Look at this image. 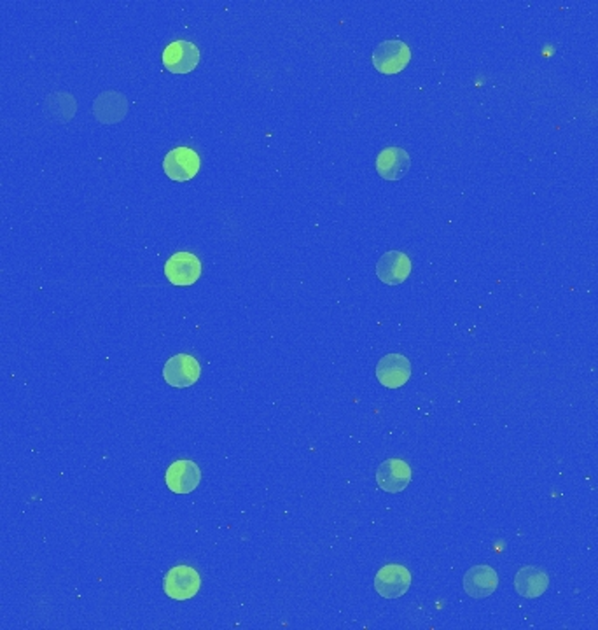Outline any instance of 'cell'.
I'll list each match as a JSON object with an SVG mask.
<instances>
[{
  "instance_id": "cell-1",
  "label": "cell",
  "mask_w": 598,
  "mask_h": 630,
  "mask_svg": "<svg viewBox=\"0 0 598 630\" xmlns=\"http://www.w3.org/2000/svg\"><path fill=\"white\" fill-rule=\"evenodd\" d=\"M410 62H412V47L403 40H383L374 47V69L385 76H394L403 72Z\"/></svg>"
},
{
  "instance_id": "cell-2",
  "label": "cell",
  "mask_w": 598,
  "mask_h": 630,
  "mask_svg": "<svg viewBox=\"0 0 598 630\" xmlns=\"http://www.w3.org/2000/svg\"><path fill=\"white\" fill-rule=\"evenodd\" d=\"M201 272H203L201 260L196 254L187 251L175 252L165 263V276L175 287H189L196 284L198 278L201 277Z\"/></svg>"
},
{
  "instance_id": "cell-3",
  "label": "cell",
  "mask_w": 598,
  "mask_h": 630,
  "mask_svg": "<svg viewBox=\"0 0 598 630\" xmlns=\"http://www.w3.org/2000/svg\"><path fill=\"white\" fill-rule=\"evenodd\" d=\"M163 589L174 600H187L198 595L201 589V578L191 566H175L165 575Z\"/></svg>"
},
{
  "instance_id": "cell-4",
  "label": "cell",
  "mask_w": 598,
  "mask_h": 630,
  "mask_svg": "<svg viewBox=\"0 0 598 630\" xmlns=\"http://www.w3.org/2000/svg\"><path fill=\"white\" fill-rule=\"evenodd\" d=\"M163 65L172 74H189L200 64V49L191 40H174L161 55Z\"/></svg>"
},
{
  "instance_id": "cell-5",
  "label": "cell",
  "mask_w": 598,
  "mask_h": 630,
  "mask_svg": "<svg viewBox=\"0 0 598 630\" xmlns=\"http://www.w3.org/2000/svg\"><path fill=\"white\" fill-rule=\"evenodd\" d=\"M412 573L401 564L383 566L374 576V591L385 599H399L412 587Z\"/></svg>"
},
{
  "instance_id": "cell-6",
  "label": "cell",
  "mask_w": 598,
  "mask_h": 630,
  "mask_svg": "<svg viewBox=\"0 0 598 630\" xmlns=\"http://www.w3.org/2000/svg\"><path fill=\"white\" fill-rule=\"evenodd\" d=\"M200 377H201V366L192 355H174L163 366L165 382L177 389H186L194 386Z\"/></svg>"
},
{
  "instance_id": "cell-7",
  "label": "cell",
  "mask_w": 598,
  "mask_h": 630,
  "mask_svg": "<svg viewBox=\"0 0 598 630\" xmlns=\"http://www.w3.org/2000/svg\"><path fill=\"white\" fill-rule=\"evenodd\" d=\"M201 159L191 148H174L163 159L165 174L177 183H187L200 172Z\"/></svg>"
},
{
  "instance_id": "cell-8",
  "label": "cell",
  "mask_w": 598,
  "mask_h": 630,
  "mask_svg": "<svg viewBox=\"0 0 598 630\" xmlns=\"http://www.w3.org/2000/svg\"><path fill=\"white\" fill-rule=\"evenodd\" d=\"M376 379L387 389H399L412 379V362L406 355L389 354L380 359Z\"/></svg>"
},
{
  "instance_id": "cell-9",
  "label": "cell",
  "mask_w": 598,
  "mask_h": 630,
  "mask_svg": "<svg viewBox=\"0 0 598 630\" xmlns=\"http://www.w3.org/2000/svg\"><path fill=\"white\" fill-rule=\"evenodd\" d=\"M376 483L389 494L403 492L412 483V468L403 459H387L376 470Z\"/></svg>"
},
{
  "instance_id": "cell-10",
  "label": "cell",
  "mask_w": 598,
  "mask_h": 630,
  "mask_svg": "<svg viewBox=\"0 0 598 630\" xmlns=\"http://www.w3.org/2000/svg\"><path fill=\"white\" fill-rule=\"evenodd\" d=\"M412 260L401 251L385 252L376 263V276L387 285H399L412 276Z\"/></svg>"
},
{
  "instance_id": "cell-11",
  "label": "cell",
  "mask_w": 598,
  "mask_h": 630,
  "mask_svg": "<svg viewBox=\"0 0 598 630\" xmlns=\"http://www.w3.org/2000/svg\"><path fill=\"white\" fill-rule=\"evenodd\" d=\"M165 480H167V485L172 492L189 494V492L196 490V487L200 485L201 470L196 463H192L189 459H181V461H175L174 464L168 466Z\"/></svg>"
},
{
  "instance_id": "cell-12",
  "label": "cell",
  "mask_w": 598,
  "mask_h": 630,
  "mask_svg": "<svg viewBox=\"0 0 598 630\" xmlns=\"http://www.w3.org/2000/svg\"><path fill=\"white\" fill-rule=\"evenodd\" d=\"M412 166V158L403 148H385L376 158V172L385 181L403 179Z\"/></svg>"
},
{
  "instance_id": "cell-13",
  "label": "cell",
  "mask_w": 598,
  "mask_h": 630,
  "mask_svg": "<svg viewBox=\"0 0 598 630\" xmlns=\"http://www.w3.org/2000/svg\"><path fill=\"white\" fill-rule=\"evenodd\" d=\"M499 589V575L490 566H474L464 575V591L473 599H485Z\"/></svg>"
},
{
  "instance_id": "cell-14",
  "label": "cell",
  "mask_w": 598,
  "mask_h": 630,
  "mask_svg": "<svg viewBox=\"0 0 598 630\" xmlns=\"http://www.w3.org/2000/svg\"><path fill=\"white\" fill-rule=\"evenodd\" d=\"M95 118L104 124H114L123 121L128 113V100L119 91H104L93 102Z\"/></svg>"
},
{
  "instance_id": "cell-15",
  "label": "cell",
  "mask_w": 598,
  "mask_h": 630,
  "mask_svg": "<svg viewBox=\"0 0 598 630\" xmlns=\"http://www.w3.org/2000/svg\"><path fill=\"white\" fill-rule=\"evenodd\" d=\"M550 587V576L542 567L525 566L515 576V589L525 599H537Z\"/></svg>"
}]
</instances>
